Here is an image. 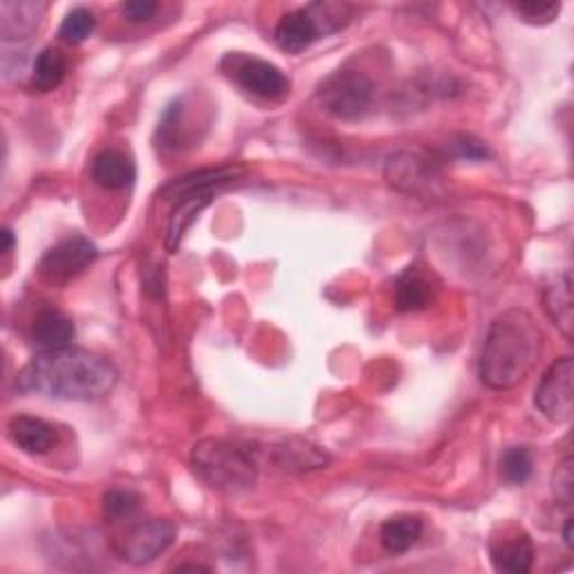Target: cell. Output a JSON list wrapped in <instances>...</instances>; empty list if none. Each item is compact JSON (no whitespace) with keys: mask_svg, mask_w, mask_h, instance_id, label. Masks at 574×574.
<instances>
[{"mask_svg":"<svg viewBox=\"0 0 574 574\" xmlns=\"http://www.w3.org/2000/svg\"><path fill=\"white\" fill-rule=\"evenodd\" d=\"M117 369L110 359L86 348L43 350L21 369L17 389L65 402H97L117 386Z\"/></svg>","mask_w":574,"mask_h":574,"instance_id":"obj_1","label":"cell"},{"mask_svg":"<svg viewBox=\"0 0 574 574\" xmlns=\"http://www.w3.org/2000/svg\"><path fill=\"white\" fill-rule=\"evenodd\" d=\"M541 352L543 332L534 317L519 308L506 310L487 330L478 375L493 391L514 389L534 371Z\"/></svg>","mask_w":574,"mask_h":574,"instance_id":"obj_2","label":"cell"},{"mask_svg":"<svg viewBox=\"0 0 574 574\" xmlns=\"http://www.w3.org/2000/svg\"><path fill=\"white\" fill-rule=\"evenodd\" d=\"M245 178V167H219L182 176L162 189V195L173 200V213L167 227V249L178 252L187 232L193 227L198 213L213 202L221 189Z\"/></svg>","mask_w":574,"mask_h":574,"instance_id":"obj_3","label":"cell"},{"mask_svg":"<svg viewBox=\"0 0 574 574\" xmlns=\"http://www.w3.org/2000/svg\"><path fill=\"white\" fill-rule=\"evenodd\" d=\"M195 476L211 489L223 493H241L256 485L258 458L243 443L204 438L191 451Z\"/></svg>","mask_w":574,"mask_h":574,"instance_id":"obj_4","label":"cell"},{"mask_svg":"<svg viewBox=\"0 0 574 574\" xmlns=\"http://www.w3.org/2000/svg\"><path fill=\"white\" fill-rule=\"evenodd\" d=\"M375 86L362 70L341 67L328 75L317 88L321 110L334 119L354 121L364 117L373 104Z\"/></svg>","mask_w":574,"mask_h":574,"instance_id":"obj_5","label":"cell"},{"mask_svg":"<svg viewBox=\"0 0 574 574\" xmlns=\"http://www.w3.org/2000/svg\"><path fill=\"white\" fill-rule=\"evenodd\" d=\"M221 67L236 86L254 97L278 102L290 95V79L283 75L280 67L265 59L234 52L223 59Z\"/></svg>","mask_w":574,"mask_h":574,"instance_id":"obj_6","label":"cell"},{"mask_svg":"<svg viewBox=\"0 0 574 574\" xmlns=\"http://www.w3.org/2000/svg\"><path fill=\"white\" fill-rule=\"evenodd\" d=\"M386 180L393 189L413 198L431 200L443 193V178L436 160L413 151H402L389 158Z\"/></svg>","mask_w":574,"mask_h":574,"instance_id":"obj_7","label":"cell"},{"mask_svg":"<svg viewBox=\"0 0 574 574\" xmlns=\"http://www.w3.org/2000/svg\"><path fill=\"white\" fill-rule=\"evenodd\" d=\"M176 541L173 523L164 519H149L130 525L117 541L115 552L130 565H147L164 554Z\"/></svg>","mask_w":574,"mask_h":574,"instance_id":"obj_8","label":"cell"},{"mask_svg":"<svg viewBox=\"0 0 574 574\" xmlns=\"http://www.w3.org/2000/svg\"><path fill=\"white\" fill-rule=\"evenodd\" d=\"M536 408L554 424L570 422L574 413V359L561 357L543 373L536 395Z\"/></svg>","mask_w":574,"mask_h":574,"instance_id":"obj_9","label":"cell"},{"mask_svg":"<svg viewBox=\"0 0 574 574\" xmlns=\"http://www.w3.org/2000/svg\"><path fill=\"white\" fill-rule=\"evenodd\" d=\"M99 256L97 247L84 236H70L56 243L41 258V276L54 285H63L79 276Z\"/></svg>","mask_w":574,"mask_h":574,"instance_id":"obj_10","label":"cell"},{"mask_svg":"<svg viewBox=\"0 0 574 574\" xmlns=\"http://www.w3.org/2000/svg\"><path fill=\"white\" fill-rule=\"evenodd\" d=\"M321 36H326V30H323L321 19L315 12L312 3L280 17V21L274 30L276 45L287 54H299V52L308 50Z\"/></svg>","mask_w":574,"mask_h":574,"instance_id":"obj_11","label":"cell"},{"mask_svg":"<svg viewBox=\"0 0 574 574\" xmlns=\"http://www.w3.org/2000/svg\"><path fill=\"white\" fill-rule=\"evenodd\" d=\"M267 456L269 463L285 474H306L315 469H326L330 465V456L321 447L297 438H287L272 445Z\"/></svg>","mask_w":574,"mask_h":574,"instance_id":"obj_12","label":"cell"},{"mask_svg":"<svg viewBox=\"0 0 574 574\" xmlns=\"http://www.w3.org/2000/svg\"><path fill=\"white\" fill-rule=\"evenodd\" d=\"M438 287L424 269L411 265L402 272L395 283V310L397 312H419L436 301Z\"/></svg>","mask_w":574,"mask_h":574,"instance_id":"obj_13","label":"cell"},{"mask_svg":"<svg viewBox=\"0 0 574 574\" xmlns=\"http://www.w3.org/2000/svg\"><path fill=\"white\" fill-rule=\"evenodd\" d=\"M45 10V3H12V0H3L0 3V36H3V43H23L32 39L43 21Z\"/></svg>","mask_w":574,"mask_h":574,"instance_id":"obj_14","label":"cell"},{"mask_svg":"<svg viewBox=\"0 0 574 574\" xmlns=\"http://www.w3.org/2000/svg\"><path fill=\"white\" fill-rule=\"evenodd\" d=\"M491 563L498 572L525 574L534 563V543L525 532H510L489 545Z\"/></svg>","mask_w":574,"mask_h":574,"instance_id":"obj_15","label":"cell"},{"mask_svg":"<svg viewBox=\"0 0 574 574\" xmlns=\"http://www.w3.org/2000/svg\"><path fill=\"white\" fill-rule=\"evenodd\" d=\"M10 440L30 456H43L54 449L59 434L52 424L32 415H17L8 426Z\"/></svg>","mask_w":574,"mask_h":574,"instance_id":"obj_16","label":"cell"},{"mask_svg":"<svg viewBox=\"0 0 574 574\" xmlns=\"http://www.w3.org/2000/svg\"><path fill=\"white\" fill-rule=\"evenodd\" d=\"M543 306L548 317L559 326L565 339H572L574 332V297L572 278L567 272L559 274L543 290Z\"/></svg>","mask_w":574,"mask_h":574,"instance_id":"obj_17","label":"cell"},{"mask_svg":"<svg viewBox=\"0 0 574 574\" xmlns=\"http://www.w3.org/2000/svg\"><path fill=\"white\" fill-rule=\"evenodd\" d=\"M137 178V167L132 158L121 151H102L93 162V180L108 191H124L132 187Z\"/></svg>","mask_w":574,"mask_h":574,"instance_id":"obj_18","label":"cell"},{"mask_svg":"<svg viewBox=\"0 0 574 574\" xmlns=\"http://www.w3.org/2000/svg\"><path fill=\"white\" fill-rule=\"evenodd\" d=\"M77 330L70 317L54 308H45L36 315L34 326H32V339L41 350H59L67 348L75 339Z\"/></svg>","mask_w":574,"mask_h":574,"instance_id":"obj_19","label":"cell"},{"mask_svg":"<svg viewBox=\"0 0 574 574\" xmlns=\"http://www.w3.org/2000/svg\"><path fill=\"white\" fill-rule=\"evenodd\" d=\"M422 530L424 523L419 517H411V514L393 517L380 528L382 548L391 554H404L419 541Z\"/></svg>","mask_w":574,"mask_h":574,"instance_id":"obj_20","label":"cell"},{"mask_svg":"<svg viewBox=\"0 0 574 574\" xmlns=\"http://www.w3.org/2000/svg\"><path fill=\"white\" fill-rule=\"evenodd\" d=\"M67 72V61L56 47H43L34 59L32 70V88L36 93H52L56 91Z\"/></svg>","mask_w":574,"mask_h":574,"instance_id":"obj_21","label":"cell"},{"mask_svg":"<svg viewBox=\"0 0 574 574\" xmlns=\"http://www.w3.org/2000/svg\"><path fill=\"white\" fill-rule=\"evenodd\" d=\"M95 28L97 19L88 8H72L59 28V36L67 45H82L95 32Z\"/></svg>","mask_w":574,"mask_h":574,"instance_id":"obj_22","label":"cell"},{"mask_svg":"<svg viewBox=\"0 0 574 574\" xmlns=\"http://www.w3.org/2000/svg\"><path fill=\"white\" fill-rule=\"evenodd\" d=\"M534 471V458L528 447H512L506 451L500 460V474L506 478V482L521 487L532 478Z\"/></svg>","mask_w":574,"mask_h":574,"instance_id":"obj_23","label":"cell"},{"mask_svg":"<svg viewBox=\"0 0 574 574\" xmlns=\"http://www.w3.org/2000/svg\"><path fill=\"white\" fill-rule=\"evenodd\" d=\"M141 506V498L130 489H110L104 496V517L110 523H128Z\"/></svg>","mask_w":574,"mask_h":574,"instance_id":"obj_24","label":"cell"},{"mask_svg":"<svg viewBox=\"0 0 574 574\" xmlns=\"http://www.w3.org/2000/svg\"><path fill=\"white\" fill-rule=\"evenodd\" d=\"M512 12L528 25H550L561 14V3H543V0H525L514 3Z\"/></svg>","mask_w":574,"mask_h":574,"instance_id":"obj_25","label":"cell"},{"mask_svg":"<svg viewBox=\"0 0 574 574\" xmlns=\"http://www.w3.org/2000/svg\"><path fill=\"white\" fill-rule=\"evenodd\" d=\"M552 489L561 506H572V493H574V476H572V458H565L554 476H552Z\"/></svg>","mask_w":574,"mask_h":574,"instance_id":"obj_26","label":"cell"},{"mask_svg":"<svg viewBox=\"0 0 574 574\" xmlns=\"http://www.w3.org/2000/svg\"><path fill=\"white\" fill-rule=\"evenodd\" d=\"M451 149H454V153H456L458 158H467V160H482V158L489 156L485 144L478 141V139H474V137H469V135H460V137L451 144Z\"/></svg>","mask_w":574,"mask_h":574,"instance_id":"obj_27","label":"cell"},{"mask_svg":"<svg viewBox=\"0 0 574 574\" xmlns=\"http://www.w3.org/2000/svg\"><path fill=\"white\" fill-rule=\"evenodd\" d=\"M156 12H158V3H153V0H128V3L121 6V14L132 23L149 21Z\"/></svg>","mask_w":574,"mask_h":574,"instance_id":"obj_28","label":"cell"},{"mask_svg":"<svg viewBox=\"0 0 574 574\" xmlns=\"http://www.w3.org/2000/svg\"><path fill=\"white\" fill-rule=\"evenodd\" d=\"M3 241H6V245H3V252H6V254H10V252L14 249V232H12V230H3Z\"/></svg>","mask_w":574,"mask_h":574,"instance_id":"obj_29","label":"cell"},{"mask_svg":"<svg viewBox=\"0 0 574 574\" xmlns=\"http://www.w3.org/2000/svg\"><path fill=\"white\" fill-rule=\"evenodd\" d=\"M563 539H565V543H567V548H572V545H574V539H572V519H567V521H565V530H563Z\"/></svg>","mask_w":574,"mask_h":574,"instance_id":"obj_30","label":"cell"}]
</instances>
